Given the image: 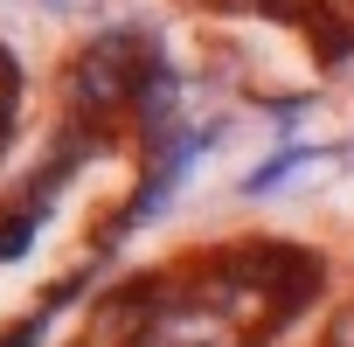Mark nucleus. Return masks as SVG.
Masks as SVG:
<instances>
[{
  "label": "nucleus",
  "mask_w": 354,
  "mask_h": 347,
  "mask_svg": "<svg viewBox=\"0 0 354 347\" xmlns=\"http://www.w3.org/2000/svg\"><path fill=\"white\" fill-rule=\"evenodd\" d=\"M132 91H139V70H132V49H125V42L84 49V63H77V77H70L77 111H118Z\"/></svg>",
  "instance_id": "nucleus-1"
},
{
  "label": "nucleus",
  "mask_w": 354,
  "mask_h": 347,
  "mask_svg": "<svg viewBox=\"0 0 354 347\" xmlns=\"http://www.w3.org/2000/svg\"><path fill=\"white\" fill-rule=\"evenodd\" d=\"M299 160H306V153H278L271 167H257V174H250L243 188H250V195H264V188H278V181H292V167H299Z\"/></svg>",
  "instance_id": "nucleus-4"
},
{
  "label": "nucleus",
  "mask_w": 354,
  "mask_h": 347,
  "mask_svg": "<svg viewBox=\"0 0 354 347\" xmlns=\"http://www.w3.org/2000/svg\"><path fill=\"white\" fill-rule=\"evenodd\" d=\"M153 299H160V285H118V292H104L91 306V347H132L139 326H146V312H153Z\"/></svg>",
  "instance_id": "nucleus-2"
},
{
  "label": "nucleus",
  "mask_w": 354,
  "mask_h": 347,
  "mask_svg": "<svg viewBox=\"0 0 354 347\" xmlns=\"http://www.w3.org/2000/svg\"><path fill=\"white\" fill-rule=\"evenodd\" d=\"M28 236H35V216H21V209H8V216H0V264H8V257H21V250H28Z\"/></svg>",
  "instance_id": "nucleus-3"
},
{
  "label": "nucleus",
  "mask_w": 354,
  "mask_h": 347,
  "mask_svg": "<svg viewBox=\"0 0 354 347\" xmlns=\"http://www.w3.org/2000/svg\"><path fill=\"white\" fill-rule=\"evenodd\" d=\"M8 97H15V63L0 56V111H8Z\"/></svg>",
  "instance_id": "nucleus-5"
}]
</instances>
